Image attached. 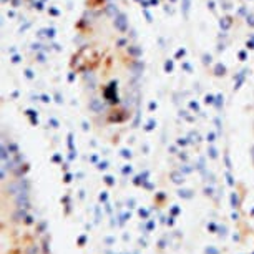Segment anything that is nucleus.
<instances>
[{"label":"nucleus","mask_w":254,"mask_h":254,"mask_svg":"<svg viewBox=\"0 0 254 254\" xmlns=\"http://www.w3.org/2000/svg\"><path fill=\"white\" fill-rule=\"evenodd\" d=\"M183 10H184V15H188V10H189V0H184V7H183Z\"/></svg>","instance_id":"3"},{"label":"nucleus","mask_w":254,"mask_h":254,"mask_svg":"<svg viewBox=\"0 0 254 254\" xmlns=\"http://www.w3.org/2000/svg\"><path fill=\"white\" fill-rule=\"evenodd\" d=\"M90 108H92L93 111H102V110H103V105L100 103V100L93 98L92 102H90Z\"/></svg>","instance_id":"2"},{"label":"nucleus","mask_w":254,"mask_h":254,"mask_svg":"<svg viewBox=\"0 0 254 254\" xmlns=\"http://www.w3.org/2000/svg\"><path fill=\"white\" fill-rule=\"evenodd\" d=\"M115 25H116L118 30H121V32L126 30V18H125V15H118V18L115 20Z\"/></svg>","instance_id":"1"}]
</instances>
